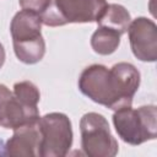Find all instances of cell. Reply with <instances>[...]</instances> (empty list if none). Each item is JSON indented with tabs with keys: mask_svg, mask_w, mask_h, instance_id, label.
<instances>
[{
	"mask_svg": "<svg viewBox=\"0 0 157 157\" xmlns=\"http://www.w3.org/2000/svg\"><path fill=\"white\" fill-rule=\"evenodd\" d=\"M81 147L88 157H114L119 145L110 132L107 119L94 112L82 115L80 120Z\"/></svg>",
	"mask_w": 157,
	"mask_h": 157,
	"instance_id": "cell-4",
	"label": "cell"
},
{
	"mask_svg": "<svg viewBox=\"0 0 157 157\" xmlns=\"http://www.w3.org/2000/svg\"><path fill=\"white\" fill-rule=\"evenodd\" d=\"M6 155L16 157H38L40 150V131L38 121L22 125L13 130L7 140Z\"/></svg>",
	"mask_w": 157,
	"mask_h": 157,
	"instance_id": "cell-8",
	"label": "cell"
},
{
	"mask_svg": "<svg viewBox=\"0 0 157 157\" xmlns=\"http://www.w3.org/2000/svg\"><path fill=\"white\" fill-rule=\"evenodd\" d=\"M107 5L105 0H52L40 18L49 27L97 22Z\"/></svg>",
	"mask_w": 157,
	"mask_h": 157,
	"instance_id": "cell-3",
	"label": "cell"
},
{
	"mask_svg": "<svg viewBox=\"0 0 157 157\" xmlns=\"http://www.w3.org/2000/svg\"><path fill=\"white\" fill-rule=\"evenodd\" d=\"M42 25L40 15L27 10L18 11L11 20L10 25L12 42L32 40L43 37L40 32Z\"/></svg>",
	"mask_w": 157,
	"mask_h": 157,
	"instance_id": "cell-9",
	"label": "cell"
},
{
	"mask_svg": "<svg viewBox=\"0 0 157 157\" xmlns=\"http://www.w3.org/2000/svg\"><path fill=\"white\" fill-rule=\"evenodd\" d=\"M0 156H6V148H5V144L4 141L0 139Z\"/></svg>",
	"mask_w": 157,
	"mask_h": 157,
	"instance_id": "cell-16",
	"label": "cell"
},
{
	"mask_svg": "<svg viewBox=\"0 0 157 157\" xmlns=\"http://www.w3.org/2000/svg\"><path fill=\"white\" fill-rule=\"evenodd\" d=\"M140 78L139 70L130 63H118L110 69L93 64L81 72L78 90L94 103L117 110L131 105Z\"/></svg>",
	"mask_w": 157,
	"mask_h": 157,
	"instance_id": "cell-1",
	"label": "cell"
},
{
	"mask_svg": "<svg viewBox=\"0 0 157 157\" xmlns=\"http://www.w3.org/2000/svg\"><path fill=\"white\" fill-rule=\"evenodd\" d=\"M120 36L121 34L114 29L98 26L91 37V47L93 52L99 55H110L118 49Z\"/></svg>",
	"mask_w": 157,
	"mask_h": 157,
	"instance_id": "cell-12",
	"label": "cell"
},
{
	"mask_svg": "<svg viewBox=\"0 0 157 157\" xmlns=\"http://www.w3.org/2000/svg\"><path fill=\"white\" fill-rule=\"evenodd\" d=\"M50 2L52 0H18V4L22 10L32 11L38 15H42L48 9Z\"/></svg>",
	"mask_w": 157,
	"mask_h": 157,
	"instance_id": "cell-14",
	"label": "cell"
},
{
	"mask_svg": "<svg viewBox=\"0 0 157 157\" xmlns=\"http://www.w3.org/2000/svg\"><path fill=\"white\" fill-rule=\"evenodd\" d=\"M13 96L16 99L29 109H38V102L40 99V93L38 87L31 81H21L13 85Z\"/></svg>",
	"mask_w": 157,
	"mask_h": 157,
	"instance_id": "cell-13",
	"label": "cell"
},
{
	"mask_svg": "<svg viewBox=\"0 0 157 157\" xmlns=\"http://www.w3.org/2000/svg\"><path fill=\"white\" fill-rule=\"evenodd\" d=\"M39 110L22 105L13 93L0 83V126L15 130L22 125L39 120Z\"/></svg>",
	"mask_w": 157,
	"mask_h": 157,
	"instance_id": "cell-7",
	"label": "cell"
},
{
	"mask_svg": "<svg viewBox=\"0 0 157 157\" xmlns=\"http://www.w3.org/2000/svg\"><path fill=\"white\" fill-rule=\"evenodd\" d=\"M130 48L140 61L153 63L157 60V26L147 17L132 20L128 28Z\"/></svg>",
	"mask_w": 157,
	"mask_h": 157,
	"instance_id": "cell-6",
	"label": "cell"
},
{
	"mask_svg": "<svg viewBox=\"0 0 157 157\" xmlns=\"http://www.w3.org/2000/svg\"><path fill=\"white\" fill-rule=\"evenodd\" d=\"M131 22V16L129 11L119 4H108L98 18L97 23L99 27H107L117 31L119 34L128 32L129 25Z\"/></svg>",
	"mask_w": 157,
	"mask_h": 157,
	"instance_id": "cell-10",
	"label": "cell"
},
{
	"mask_svg": "<svg viewBox=\"0 0 157 157\" xmlns=\"http://www.w3.org/2000/svg\"><path fill=\"white\" fill-rule=\"evenodd\" d=\"M40 131L39 157H64L72 145V126L64 113H48L39 118Z\"/></svg>",
	"mask_w": 157,
	"mask_h": 157,
	"instance_id": "cell-5",
	"label": "cell"
},
{
	"mask_svg": "<svg viewBox=\"0 0 157 157\" xmlns=\"http://www.w3.org/2000/svg\"><path fill=\"white\" fill-rule=\"evenodd\" d=\"M12 44L17 59L23 64H37L43 59L45 54V42L43 37L32 40L12 42Z\"/></svg>",
	"mask_w": 157,
	"mask_h": 157,
	"instance_id": "cell-11",
	"label": "cell"
},
{
	"mask_svg": "<svg viewBox=\"0 0 157 157\" xmlns=\"http://www.w3.org/2000/svg\"><path fill=\"white\" fill-rule=\"evenodd\" d=\"M118 136L126 144L137 146L157 137V108L153 104L119 108L113 114Z\"/></svg>",
	"mask_w": 157,
	"mask_h": 157,
	"instance_id": "cell-2",
	"label": "cell"
},
{
	"mask_svg": "<svg viewBox=\"0 0 157 157\" xmlns=\"http://www.w3.org/2000/svg\"><path fill=\"white\" fill-rule=\"evenodd\" d=\"M5 58H6L5 49H4V45L0 43V69L2 67V65H4V63H5Z\"/></svg>",
	"mask_w": 157,
	"mask_h": 157,
	"instance_id": "cell-15",
	"label": "cell"
}]
</instances>
